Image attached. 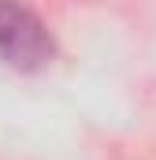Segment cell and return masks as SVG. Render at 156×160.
Listing matches in <instances>:
<instances>
[{
    "label": "cell",
    "mask_w": 156,
    "mask_h": 160,
    "mask_svg": "<svg viewBox=\"0 0 156 160\" xmlns=\"http://www.w3.org/2000/svg\"><path fill=\"white\" fill-rule=\"evenodd\" d=\"M0 60L19 75H37L56 60V38L22 0H0Z\"/></svg>",
    "instance_id": "obj_1"
}]
</instances>
